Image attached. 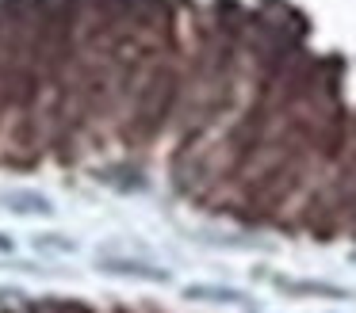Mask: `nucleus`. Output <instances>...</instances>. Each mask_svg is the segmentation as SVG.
Segmentation results:
<instances>
[{
  "mask_svg": "<svg viewBox=\"0 0 356 313\" xmlns=\"http://www.w3.org/2000/svg\"><path fill=\"white\" fill-rule=\"evenodd\" d=\"M0 210L24 221H50L58 214V203L39 187H8L0 191Z\"/></svg>",
  "mask_w": 356,
  "mask_h": 313,
  "instance_id": "2",
  "label": "nucleus"
},
{
  "mask_svg": "<svg viewBox=\"0 0 356 313\" xmlns=\"http://www.w3.org/2000/svg\"><path fill=\"white\" fill-rule=\"evenodd\" d=\"M16 248H19V241L12 233H4V229H0V256H12Z\"/></svg>",
  "mask_w": 356,
  "mask_h": 313,
  "instance_id": "6",
  "label": "nucleus"
},
{
  "mask_svg": "<svg viewBox=\"0 0 356 313\" xmlns=\"http://www.w3.org/2000/svg\"><path fill=\"white\" fill-rule=\"evenodd\" d=\"M249 313H257V310H249Z\"/></svg>",
  "mask_w": 356,
  "mask_h": 313,
  "instance_id": "8",
  "label": "nucleus"
},
{
  "mask_svg": "<svg viewBox=\"0 0 356 313\" xmlns=\"http://www.w3.org/2000/svg\"><path fill=\"white\" fill-rule=\"evenodd\" d=\"M96 271L108 275V279H134V282H157V287H169L172 271L165 264L142 256H127V252H104L96 256Z\"/></svg>",
  "mask_w": 356,
  "mask_h": 313,
  "instance_id": "1",
  "label": "nucleus"
},
{
  "mask_svg": "<svg viewBox=\"0 0 356 313\" xmlns=\"http://www.w3.org/2000/svg\"><path fill=\"white\" fill-rule=\"evenodd\" d=\"M27 244H31L35 252H42V256H77L81 252V244L73 241L70 233H58V229H39Z\"/></svg>",
  "mask_w": 356,
  "mask_h": 313,
  "instance_id": "5",
  "label": "nucleus"
},
{
  "mask_svg": "<svg viewBox=\"0 0 356 313\" xmlns=\"http://www.w3.org/2000/svg\"><path fill=\"white\" fill-rule=\"evenodd\" d=\"M353 264H356V252H353Z\"/></svg>",
  "mask_w": 356,
  "mask_h": 313,
  "instance_id": "7",
  "label": "nucleus"
},
{
  "mask_svg": "<svg viewBox=\"0 0 356 313\" xmlns=\"http://www.w3.org/2000/svg\"><path fill=\"white\" fill-rule=\"evenodd\" d=\"M272 287L295 298H325V302H348L356 298V290L341 287V282H325V279H287V275H272Z\"/></svg>",
  "mask_w": 356,
  "mask_h": 313,
  "instance_id": "4",
  "label": "nucleus"
},
{
  "mask_svg": "<svg viewBox=\"0 0 356 313\" xmlns=\"http://www.w3.org/2000/svg\"><path fill=\"white\" fill-rule=\"evenodd\" d=\"M180 298L184 302H200V305H238V310L253 305V294L241 287H230V282H184Z\"/></svg>",
  "mask_w": 356,
  "mask_h": 313,
  "instance_id": "3",
  "label": "nucleus"
}]
</instances>
